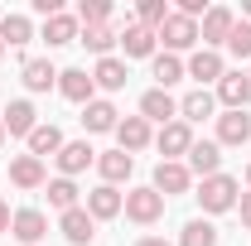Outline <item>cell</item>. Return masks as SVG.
Instances as JSON below:
<instances>
[{
    "mask_svg": "<svg viewBox=\"0 0 251 246\" xmlns=\"http://www.w3.org/2000/svg\"><path fill=\"white\" fill-rule=\"evenodd\" d=\"M198 203H203V213L218 217V213H232L237 208V198H242V184L232 179V174H213V179H203L198 193H193Z\"/></svg>",
    "mask_w": 251,
    "mask_h": 246,
    "instance_id": "obj_1",
    "label": "cell"
},
{
    "mask_svg": "<svg viewBox=\"0 0 251 246\" xmlns=\"http://www.w3.org/2000/svg\"><path fill=\"white\" fill-rule=\"evenodd\" d=\"M155 39L164 44V53H184V49L198 44V20H188V15H179V10H169V20L155 29Z\"/></svg>",
    "mask_w": 251,
    "mask_h": 246,
    "instance_id": "obj_2",
    "label": "cell"
},
{
    "mask_svg": "<svg viewBox=\"0 0 251 246\" xmlns=\"http://www.w3.org/2000/svg\"><path fill=\"white\" fill-rule=\"evenodd\" d=\"M164 203H169V198H159L155 188L145 184V188H130V193H126V208H121V213L130 217V222H140V227H155L159 217H164Z\"/></svg>",
    "mask_w": 251,
    "mask_h": 246,
    "instance_id": "obj_3",
    "label": "cell"
},
{
    "mask_svg": "<svg viewBox=\"0 0 251 246\" xmlns=\"http://www.w3.org/2000/svg\"><path fill=\"white\" fill-rule=\"evenodd\" d=\"M159 193V198H179V193H188L193 188V174H188L184 159H159L155 164V184H150Z\"/></svg>",
    "mask_w": 251,
    "mask_h": 246,
    "instance_id": "obj_4",
    "label": "cell"
},
{
    "mask_svg": "<svg viewBox=\"0 0 251 246\" xmlns=\"http://www.w3.org/2000/svg\"><path fill=\"white\" fill-rule=\"evenodd\" d=\"M232 25H237V15H232L227 5H213V10H208V15L198 20V44L218 53L222 44H227V34H232Z\"/></svg>",
    "mask_w": 251,
    "mask_h": 246,
    "instance_id": "obj_5",
    "label": "cell"
},
{
    "mask_svg": "<svg viewBox=\"0 0 251 246\" xmlns=\"http://www.w3.org/2000/svg\"><path fill=\"white\" fill-rule=\"evenodd\" d=\"M0 125H5V135H25L29 140V130L39 125V111H34L29 97H15V101H5V111H0Z\"/></svg>",
    "mask_w": 251,
    "mask_h": 246,
    "instance_id": "obj_6",
    "label": "cell"
},
{
    "mask_svg": "<svg viewBox=\"0 0 251 246\" xmlns=\"http://www.w3.org/2000/svg\"><path fill=\"white\" fill-rule=\"evenodd\" d=\"M188 174L193 179H213V174H222V145L218 140H193V150H188Z\"/></svg>",
    "mask_w": 251,
    "mask_h": 246,
    "instance_id": "obj_7",
    "label": "cell"
},
{
    "mask_svg": "<svg viewBox=\"0 0 251 246\" xmlns=\"http://www.w3.org/2000/svg\"><path fill=\"white\" fill-rule=\"evenodd\" d=\"M53 159H58V179H77L87 164H97V150L87 140H63V150Z\"/></svg>",
    "mask_w": 251,
    "mask_h": 246,
    "instance_id": "obj_8",
    "label": "cell"
},
{
    "mask_svg": "<svg viewBox=\"0 0 251 246\" xmlns=\"http://www.w3.org/2000/svg\"><path fill=\"white\" fill-rule=\"evenodd\" d=\"M10 237L25 246H39L44 237H49V217L39 213V208H20V213L10 217Z\"/></svg>",
    "mask_w": 251,
    "mask_h": 246,
    "instance_id": "obj_9",
    "label": "cell"
},
{
    "mask_svg": "<svg viewBox=\"0 0 251 246\" xmlns=\"http://www.w3.org/2000/svg\"><path fill=\"white\" fill-rule=\"evenodd\" d=\"M213 97H218V101L227 106V111H247V101H251V77L242 73V68H237V73L227 68V73H222V82H218V92H213Z\"/></svg>",
    "mask_w": 251,
    "mask_h": 246,
    "instance_id": "obj_10",
    "label": "cell"
},
{
    "mask_svg": "<svg viewBox=\"0 0 251 246\" xmlns=\"http://www.w3.org/2000/svg\"><path fill=\"white\" fill-rule=\"evenodd\" d=\"M82 208L92 213V222H111V217H121L126 193H121V188H111V184H97L92 193H87V203H82Z\"/></svg>",
    "mask_w": 251,
    "mask_h": 246,
    "instance_id": "obj_11",
    "label": "cell"
},
{
    "mask_svg": "<svg viewBox=\"0 0 251 246\" xmlns=\"http://www.w3.org/2000/svg\"><path fill=\"white\" fill-rule=\"evenodd\" d=\"M184 73L193 77V82H198V87H208V82L218 87V82H222V73H227V63H222V53H213V49H198V53L184 63Z\"/></svg>",
    "mask_w": 251,
    "mask_h": 246,
    "instance_id": "obj_12",
    "label": "cell"
},
{
    "mask_svg": "<svg viewBox=\"0 0 251 246\" xmlns=\"http://www.w3.org/2000/svg\"><path fill=\"white\" fill-rule=\"evenodd\" d=\"M58 92L68 97V101H77V106H87V101H97V82L87 68H63L58 73Z\"/></svg>",
    "mask_w": 251,
    "mask_h": 246,
    "instance_id": "obj_13",
    "label": "cell"
},
{
    "mask_svg": "<svg viewBox=\"0 0 251 246\" xmlns=\"http://www.w3.org/2000/svg\"><path fill=\"white\" fill-rule=\"evenodd\" d=\"M116 125H121V111H116L106 97H97V101L82 106V130H87V135H106V130L116 135Z\"/></svg>",
    "mask_w": 251,
    "mask_h": 246,
    "instance_id": "obj_14",
    "label": "cell"
},
{
    "mask_svg": "<svg viewBox=\"0 0 251 246\" xmlns=\"http://www.w3.org/2000/svg\"><path fill=\"white\" fill-rule=\"evenodd\" d=\"M150 140H155V130H150V121H145V116H121V125H116V150L140 154Z\"/></svg>",
    "mask_w": 251,
    "mask_h": 246,
    "instance_id": "obj_15",
    "label": "cell"
},
{
    "mask_svg": "<svg viewBox=\"0 0 251 246\" xmlns=\"http://www.w3.org/2000/svg\"><path fill=\"white\" fill-rule=\"evenodd\" d=\"M155 145H159V154H164V159H179V154L193 150V125H188V121H169V125H159Z\"/></svg>",
    "mask_w": 251,
    "mask_h": 246,
    "instance_id": "obj_16",
    "label": "cell"
},
{
    "mask_svg": "<svg viewBox=\"0 0 251 246\" xmlns=\"http://www.w3.org/2000/svg\"><path fill=\"white\" fill-rule=\"evenodd\" d=\"M10 184L15 188H44L49 184V169H44V159H34V154H15L10 159Z\"/></svg>",
    "mask_w": 251,
    "mask_h": 246,
    "instance_id": "obj_17",
    "label": "cell"
},
{
    "mask_svg": "<svg viewBox=\"0 0 251 246\" xmlns=\"http://www.w3.org/2000/svg\"><path fill=\"white\" fill-rule=\"evenodd\" d=\"M58 232H63L73 246H87V242L97 237V222H92L87 208H68V213H58Z\"/></svg>",
    "mask_w": 251,
    "mask_h": 246,
    "instance_id": "obj_18",
    "label": "cell"
},
{
    "mask_svg": "<svg viewBox=\"0 0 251 246\" xmlns=\"http://www.w3.org/2000/svg\"><path fill=\"white\" fill-rule=\"evenodd\" d=\"M140 116H145V121L169 125V121H179V101L164 92V87H150V92L140 97Z\"/></svg>",
    "mask_w": 251,
    "mask_h": 246,
    "instance_id": "obj_19",
    "label": "cell"
},
{
    "mask_svg": "<svg viewBox=\"0 0 251 246\" xmlns=\"http://www.w3.org/2000/svg\"><path fill=\"white\" fill-rule=\"evenodd\" d=\"M155 29H145V25H135V20H126V29H121V49H126V58H155Z\"/></svg>",
    "mask_w": 251,
    "mask_h": 246,
    "instance_id": "obj_20",
    "label": "cell"
},
{
    "mask_svg": "<svg viewBox=\"0 0 251 246\" xmlns=\"http://www.w3.org/2000/svg\"><path fill=\"white\" fill-rule=\"evenodd\" d=\"M20 82H25L29 92H49V87H58V68L49 58H25L20 63Z\"/></svg>",
    "mask_w": 251,
    "mask_h": 246,
    "instance_id": "obj_21",
    "label": "cell"
},
{
    "mask_svg": "<svg viewBox=\"0 0 251 246\" xmlns=\"http://www.w3.org/2000/svg\"><path fill=\"white\" fill-rule=\"evenodd\" d=\"M130 169H135V154H126V150H106V154H97V174H101V184H126L130 179Z\"/></svg>",
    "mask_w": 251,
    "mask_h": 246,
    "instance_id": "obj_22",
    "label": "cell"
},
{
    "mask_svg": "<svg viewBox=\"0 0 251 246\" xmlns=\"http://www.w3.org/2000/svg\"><path fill=\"white\" fill-rule=\"evenodd\" d=\"M213 111H218V97L208 92V87H193V92L188 97H179V121H208V116H213Z\"/></svg>",
    "mask_w": 251,
    "mask_h": 246,
    "instance_id": "obj_23",
    "label": "cell"
},
{
    "mask_svg": "<svg viewBox=\"0 0 251 246\" xmlns=\"http://www.w3.org/2000/svg\"><path fill=\"white\" fill-rule=\"evenodd\" d=\"M126 77H130V68H126V58H97V68H92V82L101 87V92H121L126 87Z\"/></svg>",
    "mask_w": 251,
    "mask_h": 246,
    "instance_id": "obj_24",
    "label": "cell"
},
{
    "mask_svg": "<svg viewBox=\"0 0 251 246\" xmlns=\"http://www.w3.org/2000/svg\"><path fill=\"white\" fill-rule=\"evenodd\" d=\"M251 140V116L247 111H222L218 116V145H247Z\"/></svg>",
    "mask_w": 251,
    "mask_h": 246,
    "instance_id": "obj_25",
    "label": "cell"
},
{
    "mask_svg": "<svg viewBox=\"0 0 251 246\" xmlns=\"http://www.w3.org/2000/svg\"><path fill=\"white\" fill-rule=\"evenodd\" d=\"M77 34H82V25H77V15H53V20H44V39H49V49H63V44H77Z\"/></svg>",
    "mask_w": 251,
    "mask_h": 246,
    "instance_id": "obj_26",
    "label": "cell"
},
{
    "mask_svg": "<svg viewBox=\"0 0 251 246\" xmlns=\"http://www.w3.org/2000/svg\"><path fill=\"white\" fill-rule=\"evenodd\" d=\"M58 150H63V130L53 121H39L29 130V154H34V159H44V154H58Z\"/></svg>",
    "mask_w": 251,
    "mask_h": 246,
    "instance_id": "obj_27",
    "label": "cell"
},
{
    "mask_svg": "<svg viewBox=\"0 0 251 246\" xmlns=\"http://www.w3.org/2000/svg\"><path fill=\"white\" fill-rule=\"evenodd\" d=\"M150 73H155V87H164V92H169L179 77H188L179 53H155V58H150Z\"/></svg>",
    "mask_w": 251,
    "mask_h": 246,
    "instance_id": "obj_28",
    "label": "cell"
},
{
    "mask_svg": "<svg viewBox=\"0 0 251 246\" xmlns=\"http://www.w3.org/2000/svg\"><path fill=\"white\" fill-rule=\"evenodd\" d=\"M77 44H87L97 58H111V49L121 44V34L111 29V25H92V29H82V34H77Z\"/></svg>",
    "mask_w": 251,
    "mask_h": 246,
    "instance_id": "obj_29",
    "label": "cell"
},
{
    "mask_svg": "<svg viewBox=\"0 0 251 246\" xmlns=\"http://www.w3.org/2000/svg\"><path fill=\"white\" fill-rule=\"evenodd\" d=\"M0 39H5V49H25L34 39L29 15H5V20H0Z\"/></svg>",
    "mask_w": 251,
    "mask_h": 246,
    "instance_id": "obj_30",
    "label": "cell"
},
{
    "mask_svg": "<svg viewBox=\"0 0 251 246\" xmlns=\"http://www.w3.org/2000/svg\"><path fill=\"white\" fill-rule=\"evenodd\" d=\"M179 246H218V227L208 217H193V222H184V232H179Z\"/></svg>",
    "mask_w": 251,
    "mask_h": 246,
    "instance_id": "obj_31",
    "label": "cell"
},
{
    "mask_svg": "<svg viewBox=\"0 0 251 246\" xmlns=\"http://www.w3.org/2000/svg\"><path fill=\"white\" fill-rule=\"evenodd\" d=\"M49 208H58V213L82 208V203H77V184H73V179H49Z\"/></svg>",
    "mask_w": 251,
    "mask_h": 246,
    "instance_id": "obj_32",
    "label": "cell"
},
{
    "mask_svg": "<svg viewBox=\"0 0 251 246\" xmlns=\"http://www.w3.org/2000/svg\"><path fill=\"white\" fill-rule=\"evenodd\" d=\"M227 53L242 58V63H251V25H247V20L232 25V34H227Z\"/></svg>",
    "mask_w": 251,
    "mask_h": 246,
    "instance_id": "obj_33",
    "label": "cell"
},
{
    "mask_svg": "<svg viewBox=\"0 0 251 246\" xmlns=\"http://www.w3.org/2000/svg\"><path fill=\"white\" fill-rule=\"evenodd\" d=\"M106 20H111V5H106V0H82V5H77V25H82V29L106 25Z\"/></svg>",
    "mask_w": 251,
    "mask_h": 246,
    "instance_id": "obj_34",
    "label": "cell"
},
{
    "mask_svg": "<svg viewBox=\"0 0 251 246\" xmlns=\"http://www.w3.org/2000/svg\"><path fill=\"white\" fill-rule=\"evenodd\" d=\"M164 20H169V5H164V0H145V5L135 10V25H145V29H159Z\"/></svg>",
    "mask_w": 251,
    "mask_h": 246,
    "instance_id": "obj_35",
    "label": "cell"
},
{
    "mask_svg": "<svg viewBox=\"0 0 251 246\" xmlns=\"http://www.w3.org/2000/svg\"><path fill=\"white\" fill-rule=\"evenodd\" d=\"M237 213H242V227H251V193L237 198Z\"/></svg>",
    "mask_w": 251,
    "mask_h": 246,
    "instance_id": "obj_36",
    "label": "cell"
},
{
    "mask_svg": "<svg viewBox=\"0 0 251 246\" xmlns=\"http://www.w3.org/2000/svg\"><path fill=\"white\" fill-rule=\"evenodd\" d=\"M10 217H15V213H10V203L0 198V232H10Z\"/></svg>",
    "mask_w": 251,
    "mask_h": 246,
    "instance_id": "obj_37",
    "label": "cell"
},
{
    "mask_svg": "<svg viewBox=\"0 0 251 246\" xmlns=\"http://www.w3.org/2000/svg\"><path fill=\"white\" fill-rule=\"evenodd\" d=\"M135 246H169V242H164V237H140Z\"/></svg>",
    "mask_w": 251,
    "mask_h": 246,
    "instance_id": "obj_38",
    "label": "cell"
},
{
    "mask_svg": "<svg viewBox=\"0 0 251 246\" xmlns=\"http://www.w3.org/2000/svg\"><path fill=\"white\" fill-rule=\"evenodd\" d=\"M242 20H247V25H251V0H247V5H242Z\"/></svg>",
    "mask_w": 251,
    "mask_h": 246,
    "instance_id": "obj_39",
    "label": "cell"
},
{
    "mask_svg": "<svg viewBox=\"0 0 251 246\" xmlns=\"http://www.w3.org/2000/svg\"><path fill=\"white\" fill-rule=\"evenodd\" d=\"M5 53H10V49H5V39H0V58H5Z\"/></svg>",
    "mask_w": 251,
    "mask_h": 246,
    "instance_id": "obj_40",
    "label": "cell"
},
{
    "mask_svg": "<svg viewBox=\"0 0 251 246\" xmlns=\"http://www.w3.org/2000/svg\"><path fill=\"white\" fill-rule=\"evenodd\" d=\"M0 145H5V125H0Z\"/></svg>",
    "mask_w": 251,
    "mask_h": 246,
    "instance_id": "obj_41",
    "label": "cell"
},
{
    "mask_svg": "<svg viewBox=\"0 0 251 246\" xmlns=\"http://www.w3.org/2000/svg\"><path fill=\"white\" fill-rule=\"evenodd\" d=\"M247 184H251V164H247Z\"/></svg>",
    "mask_w": 251,
    "mask_h": 246,
    "instance_id": "obj_42",
    "label": "cell"
},
{
    "mask_svg": "<svg viewBox=\"0 0 251 246\" xmlns=\"http://www.w3.org/2000/svg\"><path fill=\"white\" fill-rule=\"evenodd\" d=\"M247 77H251V68H247Z\"/></svg>",
    "mask_w": 251,
    "mask_h": 246,
    "instance_id": "obj_43",
    "label": "cell"
}]
</instances>
